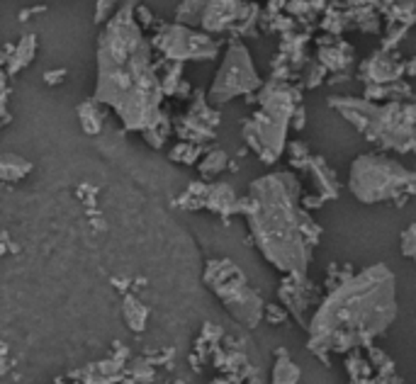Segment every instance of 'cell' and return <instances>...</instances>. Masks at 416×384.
Returning a JSON list of instances; mask_svg holds the SVG:
<instances>
[{"mask_svg": "<svg viewBox=\"0 0 416 384\" xmlns=\"http://www.w3.org/2000/svg\"><path fill=\"white\" fill-rule=\"evenodd\" d=\"M134 5V0H127L100 32L95 100L112 107L124 129L144 134L166 117L161 112L166 95L158 76L163 56L153 59V47L136 22Z\"/></svg>", "mask_w": 416, "mask_h": 384, "instance_id": "6da1fadb", "label": "cell"}, {"mask_svg": "<svg viewBox=\"0 0 416 384\" xmlns=\"http://www.w3.org/2000/svg\"><path fill=\"white\" fill-rule=\"evenodd\" d=\"M397 319V284L387 265H368L328 287L307 326V350L328 363L331 355L363 350Z\"/></svg>", "mask_w": 416, "mask_h": 384, "instance_id": "7a4b0ae2", "label": "cell"}, {"mask_svg": "<svg viewBox=\"0 0 416 384\" xmlns=\"http://www.w3.org/2000/svg\"><path fill=\"white\" fill-rule=\"evenodd\" d=\"M302 180L295 171H273L251 183L244 214L258 253L280 272H309L321 244V227L302 205Z\"/></svg>", "mask_w": 416, "mask_h": 384, "instance_id": "3957f363", "label": "cell"}, {"mask_svg": "<svg viewBox=\"0 0 416 384\" xmlns=\"http://www.w3.org/2000/svg\"><path fill=\"white\" fill-rule=\"evenodd\" d=\"M328 107L370 144L394 153H416V100L372 102L368 97L331 95Z\"/></svg>", "mask_w": 416, "mask_h": 384, "instance_id": "277c9868", "label": "cell"}, {"mask_svg": "<svg viewBox=\"0 0 416 384\" xmlns=\"http://www.w3.org/2000/svg\"><path fill=\"white\" fill-rule=\"evenodd\" d=\"M254 100L258 102V109L241 124V136L263 163L273 166L285 153L292 112L302 95L299 88L290 85L287 80H268L258 88Z\"/></svg>", "mask_w": 416, "mask_h": 384, "instance_id": "5b68a950", "label": "cell"}, {"mask_svg": "<svg viewBox=\"0 0 416 384\" xmlns=\"http://www.w3.org/2000/svg\"><path fill=\"white\" fill-rule=\"evenodd\" d=\"M348 190L360 205L404 207L416 195V173L387 153H360L350 163Z\"/></svg>", "mask_w": 416, "mask_h": 384, "instance_id": "8992f818", "label": "cell"}, {"mask_svg": "<svg viewBox=\"0 0 416 384\" xmlns=\"http://www.w3.org/2000/svg\"><path fill=\"white\" fill-rule=\"evenodd\" d=\"M205 282L219 297L224 309H227L241 326L256 328L263 321L266 301H263L261 294L249 284V280H246V275L241 272V268L237 263H232L229 258H212V260H207Z\"/></svg>", "mask_w": 416, "mask_h": 384, "instance_id": "52a82bcc", "label": "cell"}, {"mask_svg": "<svg viewBox=\"0 0 416 384\" xmlns=\"http://www.w3.org/2000/svg\"><path fill=\"white\" fill-rule=\"evenodd\" d=\"M258 15V5L244 0H183L175 20L205 32L237 30L239 35H251Z\"/></svg>", "mask_w": 416, "mask_h": 384, "instance_id": "ba28073f", "label": "cell"}, {"mask_svg": "<svg viewBox=\"0 0 416 384\" xmlns=\"http://www.w3.org/2000/svg\"><path fill=\"white\" fill-rule=\"evenodd\" d=\"M263 85L258 71L254 66L249 49L241 42H232L224 54V61L219 66L215 83H212L210 92H207V100L210 105H227L234 97H249L254 100V95L258 92V88Z\"/></svg>", "mask_w": 416, "mask_h": 384, "instance_id": "9c48e42d", "label": "cell"}, {"mask_svg": "<svg viewBox=\"0 0 416 384\" xmlns=\"http://www.w3.org/2000/svg\"><path fill=\"white\" fill-rule=\"evenodd\" d=\"M153 52L161 54L166 61H210L217 56L219 47L210 37V32H195L193 27L175 22L163 25L151 40Z\"/></svg>", "mask_w": 416, "mask_h": 384, "instance_id": "30bf717a", "label": "cell"}, {"mask_svg": "<svg viewBox=\"0 0 416 384\" xmlns=\"http://www.w3.org/2000/svg\"><path fill=\"white\" fill-rule=\"evenodd\" d=\"M278 297H280L285 311L307 331L311 314L321 301V287L311 282L307 272H287L278 287Z\"/></svg>", "mask_w": 416, "mask_h": 384, "instance_id": "8fae6325", "label": "cell"}, {"mask_svg": "<svg viewBox=\"0 0 416 384\" xmlns=\"http://www.w3.org/2000/svg\"><path fill=\"white\" fill-rule=\"evenodd\" d=\"M217 127H219V112L210 105L205 92L197 90L195 100L188 112L178 119L175 124V134L180 141H195V144H205V141L217 139Z\"/></svg>", "mask_w": 416, "mask_h": 384, "instance_id": "7c38bea8", "label": "cell"}, {"mask_svg": "<svg viewBox=\"0 0 416 384\" xmlns=\"http://www.w3.org/2000/svg\"><path fill=\"white\" fill-rule=\"evenodd\" d=\"M307 178H309V192H302V205L307 210H316L328 200H336L338 192H341V185H338V178L333 173V168L326 163L324 156H309L304 171Z\"/></svg>", "mask_w": 416, "mask_h": 384, "instance_id": "4fadbf2b", "label": "cell"}, {"mask_svg": "<svg viewBox=\"0 0 416 384\" xmlns=\"http://www.w3.org/2000/svg\"><path fill=\"white\" fill-rule=\"evenodd\" d=\"M399 78H404V64L399 61V56H394L390 49H380V52L370 54L358 66V80L365 85L392 83V80Z\"/></svg>", "mask_w": 416, "mask_h": 384, "instance_id": "5bb4252c", "label": "cell"}, {"mask_svg": "<svg viewBox=\"0 0 416 384\" xmlns=\"http://www.w3.org/2000/svg\"><path fill=\"white\" fill-rule=\"evenodd\" d=\"M319 64L324 66L326 71H333V73H341L346 71L355 59V52L348 42L338 40L336 35L328 32L326 37H321L319 42Z\"/></svg>", "mask_w": 416, "mask_h": 384, "instance_id": "9a60e30c", "label": "cell"}, {"mask_svg": "<svg viewBox=\"0 0 416 384\" xmlns=\"http://www.w3.org/2000/svg\"><path fill=\"white\" fill-rule=\"evenodd\" d=\"M363 97H368L372 102H387V100H414L412 85L404 78L392 80V83H372L365 85Z\"/></svg>", "mask_w": 416, "mask_h": 384, "instance_id": "2e32d148", "label": "cell"}, {"mask_svg": "<svg viewBox=\"0 0 416 384\" xmlns=\"http://www.w3.org/2000/svg\"><path fill=\"white\" fill-rule=\"evenodd\" d=\"M35 54H37V37L35 35H25L20 40L18 47H13V54H10L8 71H5V73H8V76H18L22 68H27V66L32 64Z\"/></svg>", "mask_w": 416, "mask_h": 384, "instance_id": "e0dca14e", "label": "cell"}, {"mask_svg": "<svg viewBox=\"0 0 416 384\" xmlns=\"http://www.w3.org/2000/svg\"><path fill=\"white\" fill-rule=\"evenodd\" d=\"M299 375H302V370H299V365L295 363L292 358H290L287 350L278 348L275 350V365H273V382L295 384V382H299Z\"/></svg>", "mask_w": 416, "mask_h": 384, "instance_id": "ac0fdd59", "label": "cell"}, {"mask_svg": "<svg viewBox=\"0 0 416 384\" xmlns=\"http://www.w3.org/2000/svg\"><path fill=\"white\" fill-rule=\"evenodd\" d=\"M363 350H368V355L365 358L370 360V365H372V372H375V382H397L399 377H394V360L390 358V355L385 353V350H380V348H375V345H368V348H363Z\"/></svg>", "mask_w": 416, "mask_h": 384, "instance_id": "d6986e66", "label": "cell"}, {"mask_svg": "<svg viewBox=\"0 0 416 384\" xmlns=\"http://www.w3.org/2000/svg\"><path fill=\"white\" fill-rule=\"evenodd\" d=\"M227 168H232V163H229V156L227 151L222 149H212L205 153V158L202 161H197V171L205 180H215L217 175H222Z\"/></svg>", "mask_w": 416, "mask_h": 384, "instance_id": "ffe728a7", "label": "cell"}, {"mask_svg": "<svg viewBox=\"0 0 416 384\" xmlns=\"http://www.w3.org/2000/svg\"><path fill=\"white\" fill-rule=\"evenodd\" d=\"M382 13L387 15L390 22L412 27L416 25V0H390V3L382 8Z\"/></svg>", "mask_w": 416, "mask_h": 384, "instance_id": "44dd1931", "label": "cell"}, {"mask_svg": "<svg viewBox=\"0 0 416 384\" xmlns=\"http://www.w3.org/2000/svg\"><path fill=\"white\" fill-rule=\"evenodd\" d=\"M78 117H81V127H83V131L93 136L102 129V119H105V114H102L100 102L97 100H85L83 105L78 107Z\"/></svg>", "mask_w": 416, "mask_h": 384, "instance_id": "7402d4cb", "label": "cell"}, {"mask_svg": "<svg viewBox=\"0 0 416 384\" xmlns=\"http://www.w3.org/2000/svg\"><path fill=\"white\" fill-rule=\"evenodd\" d=\"M32 171L30 161L20 156H3L0 153V180H8V183H18Z\"/></svg>", "mask_w": 416, "mask_h": 384, "instance_id": "603a6c76", "label": "cell"}, {"mask_svg": "<svg viewBox=\"0 0 416 384\" xmlns=\"http://www.w3.org/2000/svg\"><path fill=\"white\" fill-rule=\"evenodd\" d=\"M343 365H346V372L350 375V380L353 382H368L370 380L368 375H375V372H372L370 360L365 358V355H360V350H350V353H346Z\"/></svg>", "mask_w": 416, "mask_h": 384, "instance_id": "cb8c5ba5", "label": "cell"}, {"mask_svg": "<svg viewBox=\"0 0 416 384\" xmlns=\"http://www.w3.org/2000/svg\"><path fill=\"white\" fill-rule=\"evenodd\" d=\"M124 316H127L129 326L134 328V331H144L149 309H146V306L141 304L134 294H127V299H124Z\"/></svg>", "mask_w": 416, "mask_h": 384, "instance_id": "d4e9b609", "label": "cell"}, {"mask_svg": "<svg viewBox=\"0 0 416 384\" xmlns=\"http://www.w3.org/2000/svg\"><path fill=\"white\" fill-rule=\"evenodd\" d=\"M202 156V146L195 141H180L175 144V149H171V161L175 163H185V166H195Z\"/></svg>", "mask_w": 416, "mask_h": 384, "instance_id": "484cf974", "label": "cell"}, {"mask_svg": "<svg viewBox=\"0 0 416 384\" xmlns=\"http://www.w3.org/2000/svg\"><path fill=\"white\" fill-rule=\"evenodd\" d=\"M326 78V68L319 61H307L299 71V85L311 90V88L321 85V80Z\"/></svg>", "mask_w": 416, "mask_h": 384, "instance_id": "4316f807", "label": "cell"}, {"mask_svg": "<svg viewBox=\"0 0 416 384\" xmlns=\"http://www.w3.org/2000/svg\"><path fill=\"white\" fill-rule=\"evenodd\" d=\"M285 151H287V158H290V166L295 168V171H304L307 161H309V149L302 144V141H292L290 146H285Z\"/></svg>", "mask_w": 416, "mask_h": 384, "instance_id": "83f0119b", "label": "cell"}, {"mask_svg": "<svg viewBox=\"0 0 416 384\" xmlns=\"http://www.w3.org/2000/svg\"><path fill=\"white\" fill-rule=\"evenodd\" d=\"M399 253L416 263V222L399 234Z\"/></svg>", "mask_w": 416, "mask_h": 384, "instance_id": "f1b7e54d", "label": "cell"}, {"mask_svg": "<svg viewBox=\"0 0 416 384\" xmlns=\"http://www.w3.org/2000/svg\"><path fill=\"white\" fill-rule=\"evenodd\" d=\"M117 5L119 0H97L95 3V25H105V22L117 13Z\"/></svg>", "mask_w": 416, "mask_h": 384, "instance_id": "f546056e", "label": "cell"}, {"mask_svg": "<svg viewBox=\"0 0 416 384\" xmlns=\"http://www.w3.org/2000/svg\"><path fill=\"white\" fill-rule=\"evenodd\" d=\"M287 316H290L287 311L275 304H266V311H263V321H271V323H283Z\"/></svg>", "mask_w": 416, "mask_h": 384, "instance_id": "4dcf8cb0", "label": "cell"}, {"mask_svg": "<svg viewBox=\"0 0 416 384\" xmlns=\"http://www.w3.org/2000/svg\"><path fill=\"white\" fill-rule=\"evenodd\" d=\"M134 15H136V22H139L144 30H149V27L156 25V20H153L151 10L146 8V5H134Z\"/></svg>", "mask_w": 416, "mask_h": 384, "instance_id": "1f68e13d", "label": "cell"}, {"mask_svg": "<svg viewBox=\"0 0 416 384\" xmlns=\"http://www.w3.org/2000/svg\"><path fill=\"white\" fill-rule=\"evenodd\" d=\"M66 78V68H54L44 73V83L47 85H61Z\"/></svg>", "mask_w": 416, "mask_h": 384, "instance_id": "d6a6232c", "label": "cell"}, {"mask_svg": "<svg viewBox=\"0 0 416 384\" xmlns=\"http://www.w3.org/2000/svg\"><path fill=\"white\" fill-rule=\"evenodd\" d=\"M404 76H409V78L416 76V59H409V61L404 64Z\"/></svg>", "mask_w": 416, "mask_h": 384, "instance_id": "836d02e7", "label": "cell"}, {"mask_svg": "<svg viewBox=\"0 0 416 384\" xmlns=\"http://www.w3.org/2000/svg\"><path fill=\"white\" fill-rule=\"evenodd\" d=\"M5 80H8V73H3V71H0V88H5Z\"/></svg>", "mask_w": 416, "mask_h": 384, "instance_id": "e575fe53", "label": "cell"}, {"mask_svg": "<svg viewBox=\"0 0 416 384\" xmlns=\"http://www.w3.org/2000/svg\"><path fill=\"white\" fill-rule=\"evenodd\" d=\"M355 3H360V5H368V3H372V0H355Z\"/></svg>", "mask_w": 416, "mask_h": 384, "instance_id": "d590c367", "label": "cell"}]
</instances>
